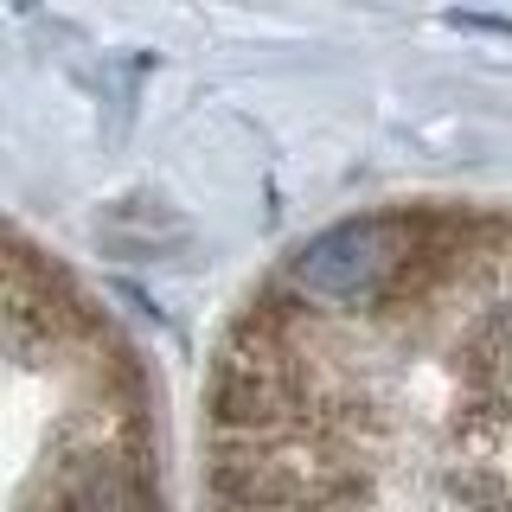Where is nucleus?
<instances>
[{"instance_id":"2","label":"nucleus","mask_w":512,"mask_h":512,"mask_svg":"<svg viewBox=\"0 0 512 512\" xmlns=\"http://www.w3.org/2000/svg\"><path fill=\"white\" fill-rule=\"evenodd\" d=\"M45 512H148V487H141L135 461L96 448V455H77L58 474V493Z\"/></svg>"},{"instance_id":"1","label":"nucleus","mask_w":512,"mask_h":512,"mask_svg":"<svg viewBox=\"0 0 512 512\" xmlns=\"http://www.w3.org/2000/svg\"><path fill=\"white\" fill-rule=\"evenodd\" d=\"M436 231L442 218H423V212L340 218L288 250L282 282L295 301H314V308H378V301L404 295L429 256H455V250H429Z\"/></svg>"}]
</instances>
